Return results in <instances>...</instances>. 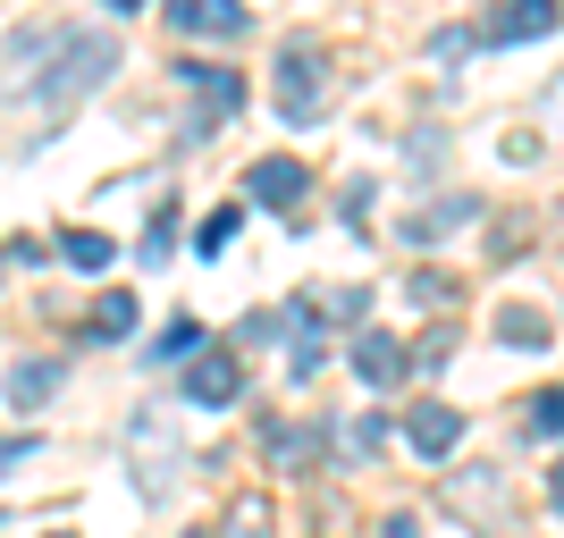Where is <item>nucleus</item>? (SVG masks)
Returning a JSON list of instances; mask_svg holds the SVG:
<instances>
[{
	"instance_id": "4",
	"label": "nucleus",
	"mask_w": 564,
	"mask_h": 538,
	"mask_svg": "<svg viewBox=\"0 0 564 538\" xmlns=\"http://www.w3.org/2000/svg\"><path fill=\"white\" fill-rule=\"evenodd\" d=\"M169 9V25H177V34H212V43H228V34H245V0H161Z\"/></svg>"
},
{
	"instance_id": "7",
	"label": "nucleus",
	"mask_w": 564,
	"mask_h": 538,
	"mask_svg": "<svg viewBox=\"0 0 564 538\" xmlns=\"http://www.w3.org/2000/svg\"><path fill=\"white\" fill-rule=\"evenodd\" d=\"M354 371H362V387H404V371H413V353L397 345V337H354Z\"/></svg>"
},
{
	"instance_id": "24",
	"label": "nucleus",
	"mask_w": 564,
	"mask_h": 538,
	"mask_svg": "<svg viewBox=\"0 0 564 538\" xmlns=\"http://www.w3.org/2000/svg\"><path fill=\"white\" fill-rule=\"evenodd\" d=\"M110 9H118V18H135V9H143V0H110Z\"/></svg>"
},
{
	"instance_id": "18",
	"label": "nucleus",
	"mask_w": 564,
	"mask_h": 538,
	"mask_svg": "<svg viewBox=\"0 0 564 538\" xmlns=\"http://www.w3.org/2000/svg\"><path fill=\"white\" fill-rule=\"evenodd\" d=\"M270 446H279V463H312V454H321L312 429H270Z\"/></svg>"
},
{
	"instance_id": "1",
	"label": "nucleus",
	"mask_w": 564,
	"mask_h": 538,
	"mask_svg": "<svg viewBox=\"0 0 564 538\" xmlns=\"http://www.w3.org/2000/svg\"><path fill=\"white\" fill-rule=\"evenodd\" d=\"M59 59H68V68H51L43 85H34V101L68 118L76 101H85V94L101 85V76L118 68V43H110V34H59Z\"/></svg>"
},
{
	"instance_id": "15",
	"label": "nucleus",
	"mask_w": 564,
	"mask_h": 538,
	"mask_svg": "<svg viewBox=\"0 0 564 538\" xmlns=\"http://www.w3.org/2000/svg\"><path fill=\"white\" fill-rule=\"evenodd\" d=\"M94 328H101V337H135V295H118V286H110V295L94 304Z\"/></svg>"
},
{
	"instance_id": "21",
	"label": "nucleus",
	"mask_w": 564,
	"mask_h": 538,
	"mask_svg": "<svg viewBox=\"0 0 564 538\" xmlns=\"http://www.w3.org/2000/svg\"><path fill=\"white\" fill-rule=\"evenodd\" d=\"M228 235H236V211H219V219H212V228L194 235V244H203V253H219V244H228Z\"/></svg>"
},
{
	"instance_id": "20",
	"label": "nucleus",
	"mask_w": 564,
	"mask_h": 538,
	"mask_svg": "<svg viewBox=\"0 0 564 538\" xmlns=\"http://www.w3.org/2000/svg\"><path fill=\"white\" fill-rule=\"evenodd\" d=\"M531 438H556V396H531Z\"/></svg>"
},
{
	"instance_id": "3",
	"label": "nucleus",
	"mask_w": 564,
	"mask_h": 538,
	"mask_svg": "<svg viewBox=\"0 0 564 538\" xmlns=\"http://www.w3.org/2000/svg\"><path fill=\"white\" fill-rule=\"evenodd\" d=\"M279 110L304 127V118H321V51L312 43H286L279 51Z\"/></svg>"
},
{
	"instance_id": "19",
	"label": "nucleus",
	"mask_w": 564,
	"mask_h": 538,
	"mask_svg": "<svg viewBox=\"0 0 564 538\" xmlns=\"http://www.w3.org/2000/svg\"><path fill=\"white\" fill-rule=\"evenodd\" d=\"M169 235H177V211H161L152 228H143V261H169Z\"/></svg>"
},
{
	"instance_id": "22",
	"label": "nucleus",
	"mask_w": 564,
	"mask_h": 538,
	"mask_svg": "<svg viewBox=\"0 0 564 538\" xmlns=\"http://www.w3.org/2000/svg\"><path fill=\"white\" fill-rule=\"evenodd\" d=\"M34 446H43V438H0V471H9V463H25Z\"/></svg>"
},
{
	"instance_id": "2",
	"label": "nucleus",
	"mask_w": 564,
	"mask_h": 538,
	"mask_svg": "<svg viewBox=\"0 0 564 538\" xmlns=\"http://www.w3.org/2000/svg\"><path fill=\"white\" fill-rule=\"evenodd\" d=\"M245 396V362H236L228 345H203L186 353V404H203V413H219V404Z\"/></svg>"
},
{
	"instance_id": "11",
	"label": "nucleus",
	"mask_w": 564,
	"mask_h": 538,
	"mask_svg": "<svg viewBox=\"0 0 564 538\" xmlns=\"http://www.w3.org/2000/svg\"><path fill=\"white\" fill-rule=\"evenodd\" d=\"M497 337H506V345H556V337H547V311H531V304L497 311Z\"/></svg>"
},
{
	"instance_id": "12",
	"label": "nucleus",
	"mask_w": 564,
	"mask_h": 538,
	"mask_svg": "<svg viewBox=\"0 0 564 538\" xmlns=\"http://www.w3.org/2000/svg\"><path fill=\"white\" fill-rule=\"evenodd\" d=\"M59 261H76V270H110L118 244H110V235H94V228H68V235H59Z\"/></svg>"
},
{
	"instance_id": "6",
	"label": "nucleus",
	"mask_w": 564,
	"mask_h": 538,
	"mask_svg": "<svg viewBox=\"0 0 564 538\" xmlns=\"http://www.w3.org/2000/svg\"><path fill=\"white\" fill-rule=\"evenodd\" d=\"M404 438H413V454L438 463V454H455V438H464V413H455V404H413V413H404Z\"/></svg>"
},
{
	"instance_id": "13",
	"label": "nucleus",
	"mask_w": 564,
	"mask_h": 538,
	"mask_svg": "<svg viewBox=\"0 0 564 538\" xmlns=\"http://www.w3.org/2000/svg\"><path fill=\"white\" fill-rule=\"evenodd\" d=\"M152 353H161V362H186V353H203V320H194V311H177V320H169V337H152Z\"/></svg>"
},
{
	"instance_id": "25",
	"label": "nucleus",
	"mask_w": 564,
	"mask_h": 538,
	"mask_svg": "<svg viewBox=\"0 0 564 538\" xmlns=\"http://www.w3.org/2000/svg\"><path fill=\"white\" fill-rule=\"evenodd\" d=\"M51 538H68V530H51Z\"/></svg>"
},
{
	"instance_id": "17",
	"label": "nucleus",
	"mask_w": 564,
	"mask_h": 538,
	"mask_svg": "<svg viewBox=\"0 0 564 538\" xmlns=\"http://www.w3.org/2000/svg\"><path fill=\"white\" fill-rule=\"evenodd\" d=\"M455 219H471V202H438V211H413V219H404V235H438V228H455Z\"/></svg>"
},
{
	"instance_id": "10",
	"label": "nucleus",
	"mask_w": 564,
	"mask_h": 538,
	"mask_svg": "<svg viewBox=\"0 0 564 538\" xmlns=\"http://www.w3.org/2000/svg\"><path fill=\"white\" fill-rule=\"evenodd\" d=\"M51 396H59V362H18V371H9V404L43 413Z\"/></svg>"
},
{
	"instance_id": "23",
	"label": "nucleus",
	"mask_w": 564,
	"mask_h": 538,
	"mask_svg": "<svg viewBox=\"0 0 564 538\" xmlns=\"http://www.w3.org/2000/svg\"><path fill=\"white\" fill-rule=\"evenodd\" d=\"M379 538H422V521H404V514H397V521H388Z\"/></svg>"
},
{
	"instance_id": "16",
	"label": "nucleus",
	"mask_w": 564,
	"mask_h": 538,
	"mask_svg": "<svg viewBox=\"0 0 564 538\" xmlns=\"http://www.w3.org/2000/svg\"><path fill=\"white\" fill-rule=\"evenodd\" d=\"M228 538H270V505H261V496H236V514H228Z\"/></svg>"
},
{
	"instance_id": "9",
	"label": "nucleus",
	"mask_w": 564,
	"mask_h": 538,
	"mask_svg": "<svg viewBox=\"0 0 564 538\" xmlns=\"http://www.w3.org/2000/svg\"><path fill=\"white\" fill-rule=\"evenodd\" d=\"M540 34H556V0H506L489 18V43H540Z\"/></svg>"
},
{
	"instance_id": "14",
	"label": "nucleus",
	"mask_w": 564,
	"mask_h": 538,
	"mask_svg": "<svg viewBox=\"0 0 564 538\" xmlns=\"http://www.w3.org/2000/svg\"><path fill=\"white\" fill-rule=\"evenodd\" d=\"M186 76V85H203V101H212V110H236V101H245V85H236L228 68H177Z\"/></svg>"
},
{
	"instance_id": "5",
	"label": "nucleus",
	"mask_w": 564,
	"mask_h": 538,
	"mask_svg": "<svg viewBox=\"0 0 564 538\" xmlns=\"http://www.w3.org/2000/svg\"><path fill=\"white\" fill-rule=\"evenodd\" d=\"M135 454H143V496H169V480H177V446H169V413H143V421H135Z\"/></svg>"
},
{
	"instance_id": "8",
	"label": "nucleus",
	"mask_w": 564,
	"mask_h": 538,
	"mask_svg": "<svg viewBox=\"0 0 564 538\" xmlns=\"http://www.w3.org/2000/svg\"><path fill=\"white\" fill-rule=\"evenodd\" d=\"M304 186H312V177H304V161H286V152L253 161V177H245V194H253V202H270V211H286V202H295Z\"/></svg>"
}]
</instances>
